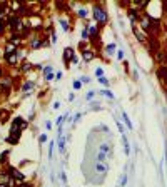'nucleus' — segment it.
<instances>
[{
    "label": "nucleus",
    "instance_id": "f257e3e1",
    "mask_svg": "<svg viewBox=\"0 0 167 187\" xmlns=\"http://www.w3.org/2000/svg\"><path fill=\"white\" fill-rule=\"evenodd\" d=\"M94 19L97 20L99 23H105L107 22V12L102 9L100 5H95L94 7Z\"/></svg>",
    "mask_w": 167,
    "mask_h": 187
},
{
    "label": "nucleus",
    "instance_id": "f03ea898",
    "mask_svg": "<svg viewBox=\"0 0 167 187\" xmlns=\"http://www.w3.org/2000/svg\"><path fill=\"white\" fill-rule=\"evenodd\" d=\"M95 170H97L99 174L105 176V174L109 172V167H107V164H105V162H97V164H95Z\"/></svg>",
    "mask_w": 167,
    "mask_h": 187
},
{
    "label": "nucleus",
    "instance_id": "7ed1b4c3",
    "mask_svg": "<svg viewBox=\"0 0 167 187\" xmlns=\"http://www.w3.org/2000/svg\"><path fill=\"white\" fill-rule=\"evenodd\" d=\"M157 77L159 80H162V82H167V67L166 65H160L157 70Z\"/></svg>",
    "mask_w": 167,
    "mask_h": 187
},
{
    "label": "nucleus",
    "instance_id": "20e7f679",
    "mask_svg": "<svg viewBox=\"0 0 167 187\" xmlns=\"http://www.w3.org/2000/svg\"><path fill=\"white\" fill-rule=\"evenodd\" d=\"M72 59H74V49L67 47L64 50V60H65V64H69V60H72Z\"/></svg>",
    "mask_w": 167,
    "mask_h": 187
},
{
    "label": "nucleus",
    "instance_id": "39448f33",
    "mask_svg": "<svg viewBox=\"0 0 167 187\" xmlns=\"http://www.w3.org/2000/svg\"><path fill=\"white\" fill-rule=\"evenodd\" d=\"M10 174H12V177L15 179V180H23V174H22V172H20V170H17V169H10L9 170Z\"/></svg>",
    "mask_w": 167,
    "mask_h": 187
},
{
    "label": "nucleus",
    "instance_id": "423d86ee",
    "mask_svg": "<svg viewBox=\"0 0 167 187\" xmlns=\"http://www.w3.org/2000/svg\"><path fill=\"white\" fill-rule=\"evenodd\" d=\"M57 144H59V150L64 154V152H65V139L62 137V134L57 135Z\"/></svg>",
    "mask_w": 167,
    "mask_h": 187
},
{
    "label": "nucleus",
    "instance_id": "0eeeda50",
    "mask_svg": "<svg viewBox=\"0 0 167 187\" xmlns=\"http://www.w3.org/2000/svg\"><path fill=\"white\" fill-rule=\"evenodd\" d=\"M17 60H19L17 52H15V54H10V55H7V62H9V64H12V65H13V64H17Z\"/></svg>",
    "mask_w": 167,
    "mask_h": 187
},
{
    "label": "nucleus",
    "instance_id": "6e6552de",
    "mask_svg": "<svg viewBox=\"0 0 167 187\" xmlns=\"http://www.w3.org/2000/svg\"><path fill=\"white\" fill-rule=\"evenodd\" d=\"M82 59H84V62H85V64H89V62H90V60L94 59V54H92V52H84V54H82Z\"/></svg>",
    "mask_w": 167,
    "mask_h": 187
},
{
    "label": "nucleus",
    "instance_id": "1a4fd4ad",
    "mask_svg": "<svg viewBox=\"0 0 167 187\" xmlns=\"http://www.w3.org/2000/svg\"><path fill=\"white\" fill-rule=\"evenodd\" d=\"M122 120L125 122V125H127V127L130 129V130L134 129V125H132V122H130V119H129V115L125 114V112H122Z\"/></svg>",
    "mask_w": 167,
    "mask_h": 187
},
{
    "label": "nucleus",
    "instance_id": "9d476101",
    "mask_svg": "<svg viewBox=\"0 0 167 187\" xmlns=\"http://www.w3.org/2000/svg\"><path fill=\"white\" fill-rule=\"evenodd\" d=\"M122 140H124V150H125V154H130V145H129V140H127L125 134H122Z\"/></svg>",
    "mask_w": 167,
    "mask_h": 187
},
{
    "label": "nucleus",
    "instance_id": "9b49d317",
    "mask_svg": "<svg viewBox=\"0 0 167 187\" xmlns=\"http://www.w3.org/2000/svg\"><path fill=\"white\" fill-rule=\"evenodd\" d=\"M34 87H35V84H34V82H25V84L22 85V90H23V92H27V90H32Z\"/></svg>",
    "mask_w": 167,
    "mask_h": 187
},
{
    "label": "nucleus",
    "instance_id": "f8f14e48",
    "mask_svg": "<svg viewBox=\"0 0 167 187\" xmlns=\"http://www.w3.org/2000/svg\"><path fill=\"white\" fill-rule=\"evenodd\" d=\"M102 95H105V97L110 99V100H114V99H115V95H114V92H112V90H102Z\"/></svg>",
    "mask_w": 167,
    "mask_h": 187
},
{
    "label": "nucleus",
    "instance_id": "ddd939ff",
    "mask_svg": "<svg viewBox=\"0 0 167 187\" xmlns=\"http://www.w3.org/2000/svg\"><path fill=\"white\" fill-rule=\"evenodd\" d=\"M125 184H127V176L122 174V176H120V180H119V187H124Z\"/></svg>",
    "mask_w": 167,
    "mask_h": 187
},
{
    "label": "nucleus",
    "instance_id": "4468645a",
    "mask_svg": "<svg viewBox=\"0 0 167 187\" xmlns=\"http://www.w3.org/2000/svg\"><path fill=\"white\" fill-rule=\"evenodd\" d=\"M100 152H104V154H109V152H110V147H109V144H102V145H100Z\"/></svg>",
    "mask_w": 167,
    "mask_h": 187
},
{
    "label": "nucleus",
    "instance_id": "2eb2a0df",
    "mask_svg": "<svg viewBox=\"0 0 167 187\" xmlns=\"http://www.w3.org/2000/svg\"><path fill=\"white\" fill-rule=\"evenodd\" d=\"M94 95H95V92H94V90H90V92H87V95H85V100H89V102H90V100L94 99Z\"/></svg>",
    "mask_w": 167,
    "mask_h": 187
},
{
    "label": "nucleus",
    "instance_id": "dca6fc26",
    "mask_svg": "<svg viewBox=\"0 0 167 187\" xmlns=\"http://www.w3.org/2000/svg\"><path fill=\"white\" fill-rule=\"evenodd\" d=\"M44 72H45V75H47V74H52V70H54V67H52V65H45V67H44Z\"/></svg>",
    "mask_w": 167,
    "mask_h": 187
},
{
    "label": "nucleus",
    "instance_id": "f3484780",
    "mask_svg": "<svg viewBox=\"0 0 167 187\" xmlns=\"http://www.w3.org/2000/svg\"><path fill=\"white\" fill-rule=\"evenodd\" d=\"M32 67H34L32 64H27V62H25V64L22 65V70H23V72H27V70H30V69H32Z\"/></svg>",
    "mask_w": 167,
    "mask_h": 187
},
{
    "label": "nucleus",
    "instance_id": "a211bd4d",
    "mask_svg": "<svg viewBox=\"0 0 167 187\" xmlns=\"http://www.w3.org/2000/svg\"><path fill=\"white\" fill-rule=\"evenodd\" d=\"M97 160H99V162H104V160H105V154H104V152H99V154H97Z\"/></svg>",
    "mask_w": 167,
    "mask_h": 187
},
{
    "label": "nucleus",
    "instance_id": "6ab92c4d",
    "mask_svg": "<svg viewBox=\"0 0 167 187\" xmlns=\"http://www.w3.org/2000/svg\"><path fill=\"white\" fill-rule=\"evenodd\" d=\"M79 17L85 19V17H87V10H85V9H80V10H79Z\"/></svg>",
    "mask_w": 167,
    "mask_h": 187
},
{
    "label": "nucleus",
    "instance_id": "aec40b11",
    "mask_svg": "<svg viewBox=\"0 0 167 187\" xmlns=\"http://www.w3.org/2000/svg\"><path fill=\"white\" fill-rule=\"evenodd\" d=\"M80 87H82V82H80V80H75V82H74V89L79 90Z\"/></svg>",
    "mask_w": 167,
    "mask_h": 187
},
{
    "label": "nucleus",
    "instance_id": "412c9836",
    "mask_svg": "<svg viewBox=\"0 0 167 187\" xmlns=\"http://www.w3.org/2000/svg\"><path fill=\"white\" fill-rule=\"evenodd\" d=\"M114 50H115V44H109V45H107V52L110 54V52H114Z\"/></svg>",
    "mask_w": 167,
    "mask_h": 187
},
{
    "label": "nucleus",
    "instance_id": "4be33fe9",
    "mask_svg": "<svg viewBox=\"0 0 167 187\" xmlns=\"http://www.w3.org/2000/svg\"><path fill=\"white\" fill-rule=\"evenodd\" d=\"M95 75H97L99 79H100V77H104V70H102V69H95Z\"/></svg>",
    "mask_w": 167,
    "mask_h": 187
},
{
    "label": "nucleus",
    "instance_id": "5701e85b",
    "mask_svg": "<svg viewBox=\"0 0 167 187\" xmlns=\"http://www.w3.org/2000/svg\"><path fill=\"white\" fill-rule=\"evenodd\" d=\"M60 23H62V27H64V30H65V32L69 30V23H67V20H60Z\"/></svg>",
    "mask_w": 167,
    "mask_h": 187
},
{
    "label": "nucleus",
    "instance_id": "b1692460",
    "mask_svg": "<svg viewBox=\"0 0 167 187\" xmlns=\"http://www.w3.org/2000/svg\"><path fill=\"white\" fill-rule=\"evenodd\" d=\"M95 32H97V27H89V34H90L92 37L95 35Z\"/></svg>",
    "mask_w": 167,
    "mask_h": 187
},
{
    "label": "nucleus",
    "instance_id": "393cba45",
    "mask_svg": "<svg viewBox=\"0 0 167 187\" xmlns=\"http://www.w3.org/2000/svg\"><path fill=\"white\" fill-rule=\"evenodd\" d=\"M99 82H100L102 85H109V80L105 79V77H100V79H99Z\"/></svg>",
    "mask_w": 167,
    "mask_h": 187
},
{
    "label": "nucleus",
    "instance_id": "a878e982",
    "mask_svg": "<svg viewBox=\"0 0 167 187\" xmlns=\"http://www.w3.org/2000/svg\"><path fill=\"white\" fill-rule=\"evenodd\" d=\"M52 155H54V142H50V149H49V157L52 159Z\"/></svg>",
    "mask_w": 167,
    "mask_h": 187
},
{
    "label": "nucleus",
    "instance_id": "bb28decb",
    "mask_svg": "<svg viewBox=\"0 0 167 187\" xmlns=\"http://www.w3.org/2000/svg\"><path fill=\"white\" fill-rule=\"evenodd\" d=\"M89 37V29H84L82 30V39H87Z\"/></svg>",
    "mask_w": 167,
    "mask_h": 187
},
{
    "label": "nucleus",
    "instance_id": "cd10ccee",
    "mask_svg": "<svg viewBox=\"0 0 167 187\" xmlns=\"http://www.w3.org/2000/svg\"><path fill=\"white\" fill-rule=\"evenodd\" d=\"M39 140H40V144H44V142L47 140V135H45V134H42V135L39 137Z\"/></svg>",
    "mask_w": 167,
    "mask_h": 187
},
{
    "label": "nucleus",
    "instance_id": "c85d7f7f",
    "mask_svg": "<svg viewBox=\"0 0 167 187\" xmlns=\"http://www.w3.org/2000/svg\"><path fill=\"white\" fill-rule=\"evenodd\" d=\"M80 82H84V84H89V82H90V79H89L87 75H84V77L80 79Z\"/></svg>",
    "mask_w": 167,
    "mask_h": 187
},
{
    "label": "nucleus",
    "instance_id": "c756f323",
    "mask_svg": "<svg viewBox=\"0 0 167 187\" xmlns=\"http://www.w3.org/2000/svg\"><path fill=\"white\" fill-rule=\"evenodd\" d=\"M117 59H119V60L124 59V52H122V50H119V52H117Z\"/></svg>",
    "mask_w": 167,
    "mask_h": 187
},
{
    "label": "nucleus",
    "instance_id": "7c9ffc66",
    "mask_svg": "<svg viewBox=\"0 0 167 187\" xmlns=\"http://www.w3.org/2000/svg\"><path fill=\"white\" fill-rule=\"evenodd\" d=\"M54 77H55L54 74H47V75H45V80H52V79H54Z\"/></svg>",
    "mask_w": 167,
    "mask_h": 187
},
{
    "label": "nucleus",
    "instance_id": "2f4dec72",
    "mask_svg": "<svg viewBox=\"0 0 167 187\" xmlns=\"http://www.w3.org/2000/svg\"><path fill=\"white\" fill-rule=\"evenodd\" d=\"M117 127H119V130H120V134H124V127H122V124H120V122H117Z\"/></svg>",
    "mask_w": 167,
    "mask_h": 187
},
{
    "label": "nucleus",
    "instance_id": "473e14b6",
    "mask_svg": "<svg viewBox=\"0 0 167 187\" xmlns=\"http://www.w3.org/2000/svg\"><path fill=\"white\" fill-rule=\"evenodd\" d=\"M69 100H70V102H74V100H75V94H70V95H69Z\"/></svg>",
    "mask_w": 167,
    "mask_h": 187
},
{
    "label": "nucleus",
    "instance_id": "72a5a7b5",
    "mask_svg": "<svg viewBox=\"0 0 167 187\" xmlns=\"http://www.w3.org/2000/svg\"><path fill=\"white\" fill-rule=\"evenodd\" d=\"M60 179H62V180H67V176H65V172H62V174H60Z\"/></svg>",
    "mask_w": 167,
    "mask_h": 187
},
{
    "label": "nucleus",
    "instance_id": "f704fd0d",
    "mask_svg": "<svg viewBox=\"0 0 167 187\" xmlns=\"http://www.w3.org/2000/svg\"><path fill=\"white\" fill-rule=\"evenodd\" d=\"M80 117H82V114H77V115H75V117H74V120H75V122H77V120H79Z\"/></svg>",
    "mask_w": 167,
    "mask_h": 187
},
{
    "label": "nucleus",
    "instance_id": "c9c22d12",
    "mask_svg": "<svg viewBox=\"0 0 167 187\" xmlns=\"http://www.w3.org/2000/svg\"><path fill=\"white\" fill-rule=\"evenodd\" d=\"M2 30H3V22L0 20V32H2Z\"/></svg>",
    "mask_w": 167,
    "mask_h": 187
},
{
    "label": "nucleus",
    "instance_id": "e433bc0d",
    "mask_svg": "<svg viewBox=\"0 0 167 187\" xmlns=\"http://www.w3.org/2000/svg\"><path fill=\"white\" fill-rule=\"evenodd\" d=\"M22 187H32V186H29V184H23V186H22Z\"/></svg>",
    "mask_w": 167,
    "mask_h": 187
},
{
    "label": "nucleus",
    "instance_id": "4c0bfd02",
    "mask_svg": "<svg viewBox=\"0 0 167 187\" xmlns=\"http://www.w3.org/2000/svg\"><path fill=\"white\" fill-rule=\"evenodd\" d=\"M0 187H7V186H5V184H0Z\"/></svg>",
    "mask_w": 167,
    "mask_h": 187
}]
</instances>
